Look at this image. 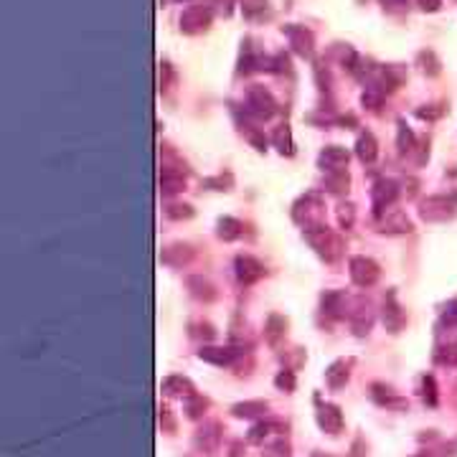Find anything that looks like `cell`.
I'll return each mask as SVG.
<instances>
[{
    "label": "cell",
    "instance_id": "cell-1",
    "mask_svg": "<svg viewBox=\"0 0 457 457\" xmlns=\"http://www.w3.org/2000/svg\"><path fill=\"white\" fill-rule=\"evenodd\" d=\"M305 237H308V242L312 244V249H315L317 254L323 256L328 264H333V262H338V259H341V254H343V239L338 237L335 232H330L328 226H320V229L305 232Z\"/></svg>",
    "mask_w": 457,
    "mask_h": 457
},
{
    "label": "cell",
    "instance_id": "cell-2",
    "mask_svg": "<svg viewBox=\"0 0 457 457\" xmlns=\"http://www.w3.org/2000/svg\"><path fill=\"white\" fill-rule=\"evenodd\" d=\"M323 201L317 193H308L303 196L293 208V219L298 221L300 226H305V232H312V229H320L323 224Z\"/></svg>",
    "mask_w": 457,
    "mask_h": 457
},
{
    "label": "cell",
    "instance_id": "cell-3",
    "mask_svg": "<svg viewBox=\"0 0 457 457\" xmlns=\"http://www.w3.org/2000/svg\"><path fill=\"white\" fill-rule=\"evenodd\" d=\"M315 422L325 434H330V437H338V434L343 432V427H346L343 409L333 402H320V399H317V404H315Z\"/></svg>",
    "mask_w": 457,
    "mask_h": 457
},
{
    "label": "cell",
    "instance_id": "cell-4",
    "mask_svg": "<svg viewBox=\"0 0 457 457\" xmlns=\"http://www.w3.org/2000/svg\"><path fill=\"white\" fill-rule=\"evenodd\" d=\"M419 216L424 221H432V224H437V221H452L457 216V206L450 198H445V196H429V198L422 201Z\"/></svg>",
    "mask_w": 457,
    "mask_h": 457
},
{
    "label": "cell",
    "instance_id": "cell-5",
    "mask_svg": "<svg viewBox=\"0 0 457 457\" xmlns=\"http://www.w3.org/2000/svg\"><path fill=\"white\" fill-rule=\"evenodd\" d=\"M244 351L242 346H203L198 351V359L206 361L211 366H219V368H229L234 366L239 359H244Z\"/></svg>",
    "mask_w": 457,
    "mask_h": 457
},
{
    "label": "cell",
    "instance_id": "cell-6",
    "mask_svg": "<svg viewBox=\"0 0 457 457\" xmlns=\"http://www.w3.org/2000/svg\"><path fill=\"white\" fill-rule=\"evenodd\" d=\"M348 272H351V280L356 282L359 287H371L378 282L381 277V269L373 259L368 256H351V262H348Z\"/></svg>",
    "mask_w": 457,
    "mask_h": 457
},
{
    "label": "cell",
    "instance_id": "cell-7",
    "mask_svg": "<svg viewBox=\"0 0 457 457\" xmlns=\"http://www.w3.org/2000/svg\"><path fill=\"white\" fill-rule=\"evenodd\" d=\"M193 447L201 455L213 457L221 447V424L219 422H203V427H198L193 434Z\"/></svg>",
    "mask_w": 457,
    "mask_h": 457
},
{
    "label": "cell",
    "instance_id": "cell-8",
    "mask_svg": "<svg viewBox=\"0 0 457 457\" xmlns=\"http://www.w3.org/2000/svg\"><path fill=\"white\" fill-rule=\"evenodd\" d=\"M354 366H356V359L354 356H348V359H338L325 368V386L330 391H341L343 386L351 381V373H354Z\"/></svg>",
    "mask_w": 457,
    "mask_h": 457
},
{
    "label": "cell",
    "instance_id": "cell-9",
    "mask_svg": "<svg viewBox=\"0 0 457 457\" xmlns=\"http://www.w3.org/2000/svg\"><path fill=\"white\" fill-rule=\"evenodd\" d=\"M381 323H384V328L389 330L391 335L402 333V330L407 328V312L402 310V305L396 303L394 293H389L384 300V308H381Z\"/></svg>",
    "mask_w": 457,
    "mask_h": 457
},
{
    "label": "cell",
    "instance_id": "cell-10",
    "mask_svg": "<svg viewBox=\"0 0 457 457\" xmlns=\"http://www.w3.org/2000/svg\"><path fill=\"white\" fill-rule=\"evenodd\" d=\"M277 434H287V422L264 419V422H256V424L252 427L249 434H247V442H249V445H264L267 439L277 437Z\"/></svg>",
    "mask_w": 457,
    "mask_h": 457
},
{
    "label": "cell",
    "instance_id": "cell-11",
    "mask_svg": "<svg viewBox=\"0 0 457 457\" xmlns=\"http://www.w3.org/2000/svg\"><path fill=\"white\" fill-rule=\"evenodd\" d=\"M234 269H237V277L242 285H254L264 277V264L252 254H239L237 262H234Z\"/></svg>",
    "mask_w": 457,
    "mask_h": 457
},
{
    "label": "cell",
    "instance_id": "cell-12",
    "mask_svg": "<svg viewBox=\"0 0 457 457\" xmlns=\"http://www.w3.org/2000/svg\"><path fill=\"white\" fill-rule=\"evenodd\" d=\"M371 399L378 404V407H386V409H394V412H407L409 409V402L404 399V396L396 394L391 386L381 384V381H376V384H371Z\"/></svg>",
    "mask_w": 457,
    "mask_h": 457
},
{
    "label": "cell",
    "instance_id": "cell-13",
    "mask_svg": "<svg viewBox=\"0 0 457 457\" xmlns=\"http://www.w3.org/2000/svg\"><path fill=\"white\" fill-rule=\"evenodd\" d=\"M247 104H249V110L254 112L256 117H272L277 112V104H274L272 94H269L264 86H252L249 94H247Z\"/></svg>",
    "mask_w": 457,
    "mask_h": 457
},
{
    "label": "cell",
    "instance_id": "cell-14",
    "mask_svg": "<svg viewBox=\"0 0 457 457\" xmlns=\"http://www.w3.org/2000/svg\"><path fill=\"white\" fill-rule=\"evenodd\" d=\"M287 317L285 315H280V312H272V315L267 317V325H264V341H267V346L269 348H277L285 343V338H287Z\"/></svg>",
    "mask_w": 457,
    "mask_h": 457
},
{
    "label": "cell",
    "instance_id": "cell-15",
    "mask_svg": "<svg viewBox=\"0 0 457 457\" xmlns=\"http://www.w3.org/2000/svg\"><path fill=\"white\" fill-rule=\"evenodd\" d=\"M396 196H399V186H396L394 181H389V178L378 181L376 186L371 188V201H373L376 213H381L384 208H389L391 203L396 201Z\"/></svg>",
    "mask_w": 457,
    "mask_h": 457
},
{
    "label": "cell",
    "instance_id": "cell-16",
    "mask_svg": "<svg viewBox=\"0 0 457 457\" xmlns=\"http://www.w3.org/2000/svg\"><path fill=\"white\" fill-rule=\"evenodd\" d=\"M348 160H351V155H348L346 147L330 145V147H325V150L320 152L317 163H320V168H323L325 173H335V171H346Z\"/></svg>",
    "mask_w": 457,
    "mask_h": 457
},
{
    "label": "cell",
    "instance_id": "cell-17",
    "mask_svg": "<svg viewBox=\"0 0 457 457\" xmlns=\"http://www.w3.org/2000/svg\"><path fill=\"white\" fill-rule=\"evenodd\" d=\"M211 23V11L203 6H193L181 16V28L186 33H198Z\"/></svg>",
    "mask_w": 457,
    "mask_h": 457
},
{
    "label": "cell",
    "instance_id": "cell-18",
    "mask_svg": "<svg viewBox=\"0 0 457 457\" xmlns=\"http://www.w3.org/2000/svg\"><path fill=\"white\" fill-rule=\"evenodd\" d=\"M373 325V310L371 305L363 303V300H356L354 312H351V328H354L356 335H368Z\"/></svg>",
    "mask_w": 457,
    "mask_h": 457
},
{
    "label": "cell",
    "instance_id": "cell-19",
    "mask_svg": "<svg viewBox=\"0 0 457 457\" xmlns=\"http://www.w3.org/2000/svg\"><path fill=\"white\" fill-rule=\"evenodd\" d=\"M160 391H163L165 396H181V399H186V396L196 394V386L191 378L173 373V376H165L163 381H160Z\"/></svg>",
    "mask_w": 457,
    "mask_h": 457
},
{
    "label": "cell",
    "instance_id": "cell-20",
    "mask_svg": "<svg viewBox=\"0 0 457 457\" xmlns=\"http://www.w3.org/2000/svg\"><path fill=\"white\" fill-rule=\"evenodd\" d=\"M378 229L384 234H409L414 226H412V221L407 219V213L386 211L384 216H381V221H378Z\"/></svg>",
    "mask_w": 457,
    "mask_h": 457
},
{
    "label": "cell",
    "instance_id": "cell-21",
    "mask_svg": "<svg viewBox=\"0 0 457 457\" xmlns=\"http://www.w3.org/2000/svg\"><path fill=\"white\" fill-rule=\"evenodd\" d=\"M269 402L264 399H247V402H239L232 407V417L237 419H256V417H267Z\"/></svg>",
    "mask_w": 457,
    "mask_h": 457
},
{
    "label": "cell",
    "instance_id": "cell-22",
    "mask_svg": "<svg viewBox=\"0 0 457 457\" xmlns=\"http://www.w3.org/2000/svg\"><path fill=\"white\" fill-rule=\"evenodd\" d=\"M208 407H211V402H208L206 396L198 394V391L183 399V414L188 417V419H193V422L203 419V414L208 412Z\"/></svg>",
    "mask_w": 457,
    "mask_h": 457
},
{
    "label": "cell",
    "instance_id": "cell-23",
    "mask_svg": "<svg viewBox=\"0 0 457 457\" xmlns=\"http://www.w3.org/2000/svg\"><path fill=\"white\" fill-rule=\"evenodd\" d=\"M417 394H419V399L427 404V407H437L439 394H437V381H434L432 373H422V376L417 378Z\"/></svg>",
    "mask_w": 457,
    "mask_h": 457
},
{
    "label": "cell",
    "instance_id": "cell-24",
    "mask_svg": "<svg viewBox=\"0 0 457 457\" xmlns=\"http://www.w3.org/2000/svg\"><path fill=\"white\" fill-rule=\"evenodd\" d=\"M183 188H186V176H183V171L163 168V173H160V191L163 193H181Z\"/></svg>",
    "mask_w": 457,
    "mask_h": 457
},
{
    "label": "cell",
    "instance_id": "cell-25",
    "mask_svg": "<svg viewBox=\"0 0 457 457\" xmlns=\"http://www.w3.org/2000/svg\"><path fill=\"white\" fill-rule=\"evenodd\" d=\"M186 285H188L191 295H193V298H198V300H203V303H211V300L219 298L216 287H213L208 280H203V277H188V280H186Z\"/></svg>",
    "mask_w": 457,
    "mask_h": 457
},
{
    "label": "cell",
    "instance_id": "cell-26",
    "mask_svg": "<svg viewBox=\"0 0 457 457\" xmlns=\"http://www.w3.org/2000/svg\"><path fill=\"white\" fill-rule=\"evenodd\" d=\"M262 457H293V445L285 434H277V437L267 439L262 445Z\"/></svg>",
    "mask_w": 457,
    "mask_h": 457
},
{
    "label": "cell",
    "instance_id": "cell-27",
    "mask_svg": "<svg viewBox=\"0 0 457 457\" xmlns=\"http://www.w3.org/2000/svg\"><path fill=\"white\" fill-rule=\"evenodd\" d=\"M191 256H193V252H191L188 244H171L168 249H163L160 259H163L165 264H171V267H181L183 262H188Z\"/></svg>",
    "mask_w": 457,
    "mask_h": 457
},
{
    "label": "cell",
    "instance_id": "cell-28",
    "mask_svg": "<svg viewBox=\"0 0 457 457\" xmlns=\"http://www.w3.org/2000/svg\"><path fill=\"white\" fill-rule=\"evenodd\" d=\"M356 155H359L361 163H373L378 155V147H376V137L371 132H363L356 142Z\"/></svg>",
    "mask_w": 457,
    "mask_h": 457
},
{
    "label": "cell",
    "instance_id": "cell-29",
    "mask_svg": "<svg viewBox=\"0 0 457 457\" xmlns=\"http://www.w3.org/2000/svg\"><path fill=\"white\" fill-rule=\"evenodd\" d=\"M216 234H219V239H224V242H234V239H239L244 234V224L239 219H232V216H224V219H219Z\"/></svg>",
    "mask_w": 457,
    "mask_h": 457
},
{
    "label": "cell",
    "instance_id": "cell-30",
    "mask_svg": "<svg viewBox=\"0 0 457 457\" xmlns=\"http://www.w3.org/2000/svg\"><path fill=\"white\" fill-rule=\"evenodd\" d=\"M287 36H290V41H293V46H295V51H298V54H303V56L310 54L312 36L308 33V30H305V28H287Z\"/></svg>",
    "mask_w": 457,
    "mask_h": 457
},
{
    "label": "cell",
    "instance_id": "cell-31",
    "mask_svg": "<svg viewBox=\"0 0 457 457\" xmlns=\"http://www.w3.org/2000/svg\"><path fill=\"white\" fill-rule=\"evenodd\" d=\"M348 183H351V178H348L346 171L325 173V188H328L330 193H346Z\"/></svg>",
    "mask_w": 457,
    "mask_h": 457
},
{
    "label": "cell",
    "instance_id": "cell-32",
    "mask_svg": "<svg viewBox=\"0 0 457 457\" xmlns=\"http://www.w3.org/2000/svg\"><path fill=\"white\" fill-rule=\"evenodd\" d=\"M272 140H274V145H277V150L285 152V155H293L295 152L293 137H290V128H287V125H280V128L274 130Z\"/></svg>",
    "mask_w": 457,
    "mask_h": 457
},
{
    "label": "cell",
    "instance_id": "cell-33",
    "mask_svg": "<svg viewBox=\"0 0 457 457\" xmlns=\"http://www.w3.org/2000/svg\"><path fill=\"white\" fill-rule=\"evenodd\" d=\"M274 386H277L280 391H285V394H293L295 386H298L293 368H282V371L277 373V376H274Z\"/></svg>",
    "mask_w": 457,
    "mask_h": 457
},
{
    "label": "cell",
    "instance_id": "cell-34",
    "mask_svg": "<svg viewBox=\"0 0 457 457\" xmlns=\"http://www.w3.org/2000/svg\"><path fill=\"white\" fill-rule=\"evenodd\" d=\"M165 216L168 219H191L193 208L188 203H171V206H165Z\"/></svg>",
    "mask_w": 457,
    "mask_h": 457
},
{
    "label": "cell",
    "instance_id": "cell-35",
    "mask_svg": "<svg viewBox=\"0 0 457 457\" xmlns=\"http://www.w3.org/2000/svg\"><path fill=\"white\" fill-rule=\"evenodd\" d=\"M160 427H163V432H168V434H176V429H178L176 419H173V412L165 407V404H160Z\"/></svg>",
    "mask_w": 457,
    "mask_h": 457
},
{
    "label": "cell",
    "instance_id": "cell-36",
    "mask_svg": "<svg viewBox=\"0 0 457 457\" xmlns=\"http://www.w3.org/2000/svg\"><path fill=\"white\" fill-rule=\"evenodd\" d=\"M437 363H455L457 361V346H439L437 354H434Z\"/></svg>",
    "mask_w": 457,
    "mask_h": 457
},
{
    "label": "cell",
    "instance_id": "cell-37",
    "mask_svg": "<svg viewBox=\"0 0 457 457\" xmlns=\"http://www.w3.org/2000/svg\"><path fill=\"white\" fill-rule=\"evenodd\" d=\"M399 150L402 152L414 150V135H412V130L404 128V125H399Z\"/></svg>",
    "mask_w": 457,
    "mask_h": 457
},
{
    "label": "cell",
    "instance_id": "cell-38",
    "mask_svg": "<svg viewBox=\"0 0 457 457\" xmlns=\"http://www.w3.org/2000/svg\"><path fill=\"white\" fill-rule=\"evenodd\" d=\"M338 221H341L343 229H351V224H354V206L351 203L338 206Z\"/></svg>",
    "mask_w": 457,
    "mask_h": 457
},
{
    "label": "cell",
    "instance_id": "cell-39",
    "mask_svg": "<svg viewBox=\"0 0 457 457\" xmlns=\"http://www.w3.org/2000/svg\"><path fill=\"white\" fill-rule=\"evenodd\" d=\"M226 457H249V455H247V447H244L242 439H237V442H232V445H229Z\"/></svg>",
    "mask_w": 457,
    "mask_h": 457
},
{
    "label": "cell",
    "instance_id": "cell-40",
    "mask_svg": "<svg viewBox=\"0 0 457 457\" xmlns=\"http://www.w3.org/2000/svg\"><path fill=\"white\" fill-rule=\"evenodd\" d=\"M419 3H422L424 11H437L439 8V0H419Z\"/></svg>",
    "mask_w": 457,
    "mask_h": 457
},
{
    "label": "cell",
    "instance_id": "cell-41",
    "mask_svg": "<svg viewBox=\"0 0 457 457\" xmlns=\"http://www.w3.org/2000/svg\"><path fill=\"white\" fill-rule=\"evenodd\" d=\"M317 457H325V455H317Z\"/></svg>",
    "mask_w": 457,
    "mask_h": 457
}]
</instances>
